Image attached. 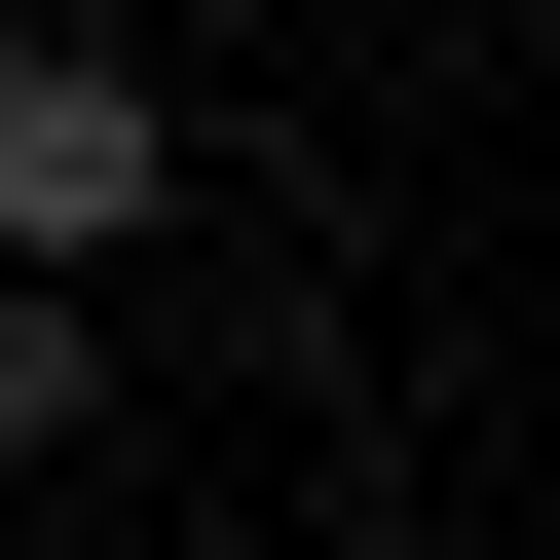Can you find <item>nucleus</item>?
Returning <instances> with one entry per match:
<instances>
[{
	"label": "nucleus",
	"instance_id": "nucleus-2",
	"mask_svg": "<svg viewBox=\"0 0 560 560\" xmlns=\"http://www.w3.org/2000/svg\"><path fill=\"white\" fill-rule=\"evenodd\" d=\"M75 411H113V300H38V261H0V486H38Z\"/></svg>",
	"mask_w": 560,
	"mask_h": 560
},
{
	"label": "nucleus",
	"instance_id": "nucleus-1",
	"mask_svg": "<svg viewBox=\"0 0 560 560\" xmlns=\"http://www.w3.org/2000/svg\"><path fill=\"white\" fill-rule=\"evenodd\" d=\"M150 224H187V75H150V38H0V261L113 300Z\"/></svg>",
	"mask_w": 560,
	"mask_h": 560
}]
</instances>
